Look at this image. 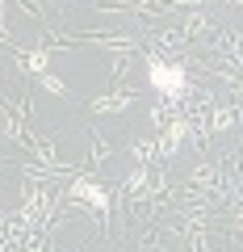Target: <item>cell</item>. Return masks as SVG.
<instances>
[{
	"instance_id": "cell-2",
	"label": "cell",
	"mask_w": 243,
	"mask_h": 252,
	"mask_svg": "<svg viewBox=\"0 0 243 252\" xmlns=\"http://www.w3.org/2000/svg\"><path fill=\"white\" fill-rule=\"evenodd\" d=\"M76 193H80V198L88 202L92 210H101V215L109 210V198H105V189H101L97 181H80V185H76Z\"/></svg>"
},
{
	"instance_id": "cell-1",
	"label": "cell",
	"mask_w": 243,
	"mask_h": 252,
	"mask_svg": "<svg viewBox=\"0 0 243 252\" xmlns=\"http://www.w3.org/2000/svg\"><path fill=\"white\" fill-rule=\"evenodd\" d=\"M151 84H155V89H180V84H185V72H180V67L151 63Z\"/></svg>"
}]
</instances>
